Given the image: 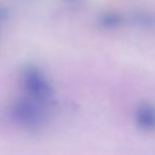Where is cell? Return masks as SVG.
<instances>
[{"mask_svg":"<svg viewBox=\"0 0 155 155\" xmlns=\"http://www.w3.org/2000/svg\"><path fill=\"white\" fill-rule=\"evenodd\" d=\"M21 84L28 98L41 104H48L52 97V88L48 78L39 69L28 67L21 73Z\"/></svg>","mask_w":155,"mask_h":155,"instance_id":"cell-1","label":"cell"},{"mask_svg":"<svg viewBox=\"0 0 155 155\" xmlns=\"http://www.w3.org/2000/svg\"><path fill=\"white\" fill-rule=\"evenodd\" d=\"M135 120L145 130L155 129V107L150 104H141L135 111Z\"/></svg>","mask_w":155,"mask_h":155,"instance_id":"cell-2","label":"cell"},{"mask_svg":"<svg viewBox=\"0 0 155 155\" xmlns=\"http://www.w3.org/2000/svg\"><path fill=\"white\" fill-rule=\"evenodd\" d=\"M123 22V16L115 12H107L99 18V25L104 29H114Z\"/></svg>","mask_w":155,"mask_h":155,"instance_id":"cell-3","label":"cell"},{"mask_svg":"<svg viewBox=\"0 0 155 155\" xmlns=\"http://www.w3.org/2000/svg\"><path fill=\"white\" fill-rule=\"evenodd\" d=\"M134 22L143 27H149L155 23V18L150 14H137L134 16Z\"/></svg>","mask_w":155,"mask_h":155,"instance_id":"cell-4","label":"cell"},{"mask_svg":"<svg viewBox=\"0 0 155 155\" xmlns=\"http://www.w3.org/2000/svg\"><path fill=\"white\" fill-rule=\"evenodd\" d=\"M6 16H8V12H6V10L0 8V21L4 20V19L6 18Z\"/></svg>","mask_w":155,"mask_h":155,"instance_id":"cell-5","label":"cell"}]
</instances>
